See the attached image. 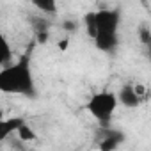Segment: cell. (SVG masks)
I'll return each instance as SVG.
<instances>
[{"label":"cell","instance_id":"1","mask_svg":"<svg viewBox=\"0 0 151 151\" xmlns=\"http://www.w3.org/2000/svg\"><path fill=\"white\" fill-rule=\"evenodd\" d=\"M119 23H121V13L117 9L91 11L84 16L87 36L93 39L98 50L107 53L114 52L119 45Z\"/></svg>","mask_w":151,"mask_h":151},{"label":"cell","instance_id":"2","mask_svg":"<svg viewBox=\"0 0 151 151\" xmlns=\"http://www.w3.org/2000/svg\"><path fill=\"white\" fill-rule=\"evenodd\" d=\"M0 93L22 94V96L36 94V84L29 59H22L13 66L0 69Z\"/></svg>","mask_w":151,"mask_h":151},{"label":"cell","instance_id":"3","mask_svg":"<svg viewBox=\"0 0 151 151\" xmlns=\"http://www.w3.org/2000/svg\"><path fill=\"white\" fill-rule=\"evenodd\" d=\"M116 109H117V96L109 91L93 94V98L87 103V110L91 112V116H94L103 126H107L110 123Z\"/></svg>","mask_w":151,"mask_h":151},{"label":"cell","instance_id":"4","mask_svg":"<svg viewBox=\"0 0 151 151\" xmlns=\"http://www.w3.org/2000/svg\"><path fill=\"white\" fill-rule=\"evenodd\" d=\"M116 96H117V103H121L126 109H137L142 101V96L137 93L135 86H132V84H124Z\"/></svg>","mask_w":151,"mask_h":151},{"label":"cell","instance_id":"5","mask_svg":"<svg viewBox=\"0 0 151 151\" xmlns=\"http://www.w3.org/2000/svg\"><path fill=\"white\" fill-rule=\"evenodd\" d=\"M123 140H124V133H121L119 130L103 128V130H101V142H100V147H101L103 151H112V149H117Z\"/></svg>","mask_w":151,"mask_h":151},{"label":"cell","instance_id":"6","mask_svg":"<svg viewBox=\"0 0 151 151\" xmlns=\"http://www.w3.org/2000/svg\"><path fill=\"white\" fill-rule=\"evenodd\" d=\"M23 117H0V140H6L11 133H16V130L23 124Z\"/></svg>","mask_w":151,"mask_h":151},{"label":"cell","instance_id":"7","mask_svg":"<svg viewBox=\"0 0 151 151\" xmlns=\"http://www.w3.org/2000/svg\"><path fill=\"white\" fill-rule=\"evenodd\" d=\"M32 6L43 13V14H55L57 9H59V4H57V0H30Z\"/></svg>","mask_w":151,"mask_h":151},{"label":"cell","instance_id":"8","mask_svg":"<svg viewBox=\"0 0 151 151\" xmlns=\"http://www.w3.org/2000/svg\"><path fill=\"white\" fill-rule=\"evenodd\" d=\"M0 59H2L4 62H9L11 60V46L6 39V36L2 34V30H0Z\"/></svg>","mask_w":151,"mask_h":151},{"label":"cell","instance_id":"9","mask_svg":"<svg viewBox=\"0 0 151 151\" xmlns=\"http://www.w3.org/2000/svg\"><path fill=\"white\" fill-rule=\"evenodd\" d=\"M16 133L20 135V139H22V140H32V139L36 137V133L32 132V128H30L27 123H23V124L16 130Z\"/></svg>","mask_w":151,"mask_h":151},{"label":"cell","instance_id":"10","mask_svg":"<svg viewBox=\"0 0 151 151\" xmlns=\"http://www.w3.org/2000/svg\"><path fill=\"white\" fill-rule=\"evenodd\" d=\"M139 39H140L142 45H149V43H151V32H149L147 23H142V25L139 27Z\"/></svg>","mask_w":151,"mask_h":151},{"label":"cell","instance_id":"11","mask_svg":"<svg viewBox=\"0 0 151 151\" xmlns=\"http://www.w3.org/2000/svg\"><path fill=\"white\" fill-rule=\"evenodd\" d=\"M30 22H32V27H34L36 34H39V32H48V23H46V20H43V18H32Z\"/></svg>","mask_w":151,"mask_h":151},{"label":"cell","instance_id":"12","mask_svg":"<svg viewBox=\"0 0 151 151\" xmlns=\"http://www.w3.org/2000/svg\"><path fill=\"white\" fill-rule=\"evenodd\" d=\"M62 29L64 30H75V29H77V23H75V22H64V25H62Z\"/></svg>","mask_w":151,"mask_h":151},{"label":"cell","instance_id":"13","mask_svg":"<svg viewBox=\"0 0 151 151\" xmlns=\"http://www.w3.org/2000/svg\"><path fill=\"white\" fill-rule=\"evenodd\" d=\"M68 45H69V39H68V37H64V39H60L59 48H60V50H64V48H68Z\"/></svg>","mask_w":151,"mask_h":151},{"label":"cell","instance_id":"14","mask_svg":"<svg viewBox=\"0 0 151 151\" xmlns=\"http://www.w3.org/2000/svg\"><path fill=\"white\" fill-rule=\"evenodd\" d=\"M2 64H6V62H4V60H2V59H0V66H2Z\"/></svg>","mask_w":151,"mask_h":151}]
</instances>
